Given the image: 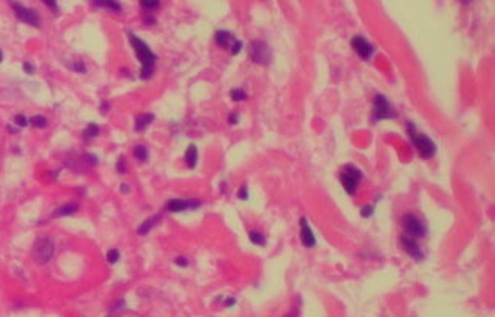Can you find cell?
Segmentation results:
<instances>
[{
	"mask_svg": "<svg viewBox=\"0 0 495 317\" xmlns=\"http://www.w3.org/2000/svg\"><path fill=\"white\" fill-rule=\"evenodd\" d=\"M129 190H131L129 186H127V184H121V192H123V193H127V192H129Z\"/></svg>",
	"mask_w": 495,
	"mask_h": 317,
	"instance_id": "obj_37",
	"label": "cell"
},
{
	"mask_svg": "<svg viewBox=\"0 0 495 317\" xmlns=\"http://www.w3.org/2000/svg\"><path fill=\"white\" fill-rule=\"evenodd\" d=\"M109 110H110V102L109 101H104L101 104V112H102V113H109Z\"/></svg>",
	"mask_w": 495,
	"mask_h": 317,
	"instance_id": "obj_33",
	"label": "cell"
},
{
	"mask_svg": "<svg viewBox=\"0 0 495 317\" xmlns=\"http://www.w3.org/2000/svg\"><path fill=\"white\" fill-rule=\"evenodd\" d=\"M230 124H236L238 123V113H231V116L228 118Z\"/></svg>",
	"mask_w": 495,
	"mask_h": 317,
	"instance_id": "obj_36",
	"label": "cell"
},
{
	"mask_svg": "<svg viewBox=\"0 0 495 317\" xmlns=\"http://www.w3.org/2000/svg\"><path fill=\"white\" fill-rule=\"evenodd\" d=\"M153 119H154V115H153V113H141V115H139L137 119H136V131H137V132L143 131V129L146 128V126L153 121Z\"/></svg>",
	"mask_w": 495,
	"mask_h": 317,
	"instance_id": "obj_15",
	"label": "cell"
},
{
	"mask_svg": "<svg viewBox=\"0 0 495 317\" xmlns=\"http://www.w3.org/2000/svg\"><path fill=\"white\" fill-rule=\"evenodd\" d=\"M231 99H233V101H236V102H239V101H245V99H247L245 91H244L242 88H235V90L231 91Z\"/></svg>",
	"mask_w": 495,
	"mask_h": 317,
	"instance_id": "obj_23",
	"label": "cell"
},
{
	"mask_svg": "<svg viewBox=\"0 0 495 317\" xmlns=\"http://www.w3.org/2000/svg\"><path fill=\"white\" fill-rule=\"evenodd\" d=\"M118 259H119V251L118 250H109L107 251V261L110 264H115Z\"/></svg>",
	"mask_w": 495,
	"mask_h": 317,
	"instance_id": "obj_25",
	"label": "cell"
},
{
	"mask_svg": "<svg viewBox=\"0 0 495 317\" xmlns=\"http://www.w3.org/2000/svg\"><path fill=\"white\" fill-rule=\"evenodd\" d=\"M85 157H87V160L90 162V165H96L98 164V159L95 156H91V154H87Z\"/></svg>",
	"mask_w": 495,
	"mask_h": 317,
	"instance_id": "obj_35",
	"label": "cell"
},
{
	"mask_svg": "<svg viewBox=\"0 0 495 317\" xmlns=\"http://www.w3.org/2000/svg\"><path fill=\"white\" fill-rule=\"evenodd\" d=\"M42 3H44L46 6H49L52 11H57L59 10V6H57V0H42Z\"/></svg>",
	"mask_w": 495,
	"mask_h": 317,
	"instance_id": "obj_29",
	"label": "cell"
},
{
	"mask_svg": "<svg viewBox=\"0 0 495 317\" xmlns=\"http://www.w3.org/2000/svg\"><path fill=\"white\" fill-rule=\"evenodd\" d=\"M2 60H3V54H2V51H0V61Z\"/></svg>",
	"mask_w": 495,
	"mask_h": 317,
	"instance_id": "obj_40",
	"label": "cell"
},
{
	"mask_svg": "<svg viewBox=\"0 0 495 317\" xmlns=\"http://www.w3.org/2000/svg\"><path fill=\"white\" fill-rule=\"evenodd\" d=\"M14 121H16V126H19V128H25L28 124V119L24 115H16L14 116Z\"/></svg>",
	"mask_w": 495,
	"mask_h": 317,
	"instance_id": "obj_26",
	"label": "cell"
},
{
	"mask_svg": "<svg viewBox=\"0 0 495 317\" xmlns=\"http://www.w3.org/2000/svg\"><path fill=\"white\" fill-rule=\"evenodd\" d=\"M159 218H160V215H156V217L148 218V220H145L143 223L140 224V228H139V231H137V232H139L140 236H145V234H148V232L151 231V228L154 226V224L158 223Z\"/></svg>",
	"mask_w": 495,
	"mask_h": 317,
	"instance_id": "obj_17",
	"label": "cell"
},
{
	"mask_svg": "<svg viewBox=\"0 0 495 317\" xmlns=\"http://www.w3.org/2000/svg\"><path fill=\"white\" fill-rule=\"evenodd\" d=\"M238 198L239 200H247V198H249V192H247V187L244 186V187H240L239 188V192H238Z\"/></svg>",
	"mask_w": 495,
	"mask_h": 317,
	"instance_id": "obj_28",
	"label": "cell"
},
{
	"mask_svg": "<svg viewBox=\"0 0 495 317\" xmlns=\"http://www.w3.org/2000/svg\"><path fill=\"white\" fill-rule=\"evenodd\" d=\"M175 262L178 264L179 267H186V265L189 264V262H187V259H184V258H176V259H175Z\"/></svg>",
	"mask_w": 495,
	"mask_h": 317,
	"instance_id": "obj_34",
	"label": "cell"
},
{
	"mask_svg": "<svg viewBox=\"0 0 495 317\" xmlns=\"http://www.w3.org/2000/svg\"><path fill=\"white\" fill-rule=\"evenodd\" d=\"M134 156H136V159L141 160V162H145L148 159V149H146V146L143 145H139L134 148Z\"/></svg>",
	"mask_w": 495,
	"mask_h": 317,
	"instance_id": "obj_20",
	"label": "cell"
},
{
	"mask_svg": "<svg viewBox=\"0 0 495 317\" xmlns=\"http://www.w3.org/2000/svg\"><path fill=\"white\" fill-rule=\"evenodd\" d=\"M402 224H404V229L407 231V234L414 239H420L426 236V226L412 214H407L402 218Z\"/></svg>",
	"mask_w": 495,
	"mask_h": 317,
	"instance_id": "obj_7",
	"label": "cell"
},
{
	"mask_svg": "<svg viewBox=\"0 0 495 317\" xmlns=\"http://www.w3.org/2000/svg\"><path fill=\"white\" fill-rule=\"evenodd\" d=\"M159 3H160V0H140V5L148 10L156 8V6H159Z\"/></svg>",
	"mask_w": 495,
	"mask_h": 317,
	"instance_id": "obj_24",
	"label": "cell"
},
{
	"mask_svg": "<svg viewBox=\"0 0 495 317\" xmlns=\"http://www.w3.org/2000/svg\"><path fill=\"white\" fill-rule=\"evenodd\" d=\"M200 204L201 203L197 200H170L167 204V210L176 214V212H182V210H187V209L198 207Z\"/></svg>",
	"mask_w": 495,
	"mask_h": 317,
	"instance_id": "obj_11",
	"label": "cell"
},
{
	"mask_svg": "<svg viewBox=\"0 0 495 317\" xmlns=\"http://www.w3.org/2000/svg\"><path fill=\"white\" fill-rule=\"evenodd\" d=\"M362 176H363L362 171H360L358 168L354 167V165H348V167L343 168L341 174H339V179H341V184H343L344 190L349 195L356 193V190H357V187L360 184V181H362Z\"/></svg>",
	"mask_w": 495,
	"mask_h": 317,
	"instance_id": "obj_4",
	"label": "cell"
},
{
	"mask_svg": "<svg viewBox=\"0 0 495 317\" xmlns=\"http://www.w3.org/2000/svg\"><path fill=\"white\" fill-rule=\"evenodd\" d=\"M73 69H74V71H77V73H87V68H85V65H83V63L82 61H76L74 63V65H73Z\"/></svg>",
	"mask_w": 495,
	"mask_h": 317,
	"instance_id": "obj_27",
	"label": "cell"
},
{
	"mask_svg": "<svg viewBox=\"0 0 495 317\" xmlns=\"http://www.w3.org/2000/svg\"><path fill=\"white\" fill-rule=\"evenodd\" d=\"M55 245L51 237H41L33 246V258L38 264H47L52 259Z\"/></svg>",
	"mask_w": 495,
	"mask_h": 317,
	"instance_id": "obj_3",
	"label": "cell"
},
{
	"mask_svg": "<svg viewBox=\"0 0 495 317\" xmlns=\"http://www.w3.org/2000/svg\"><path fill=\"white\" fill-rule=\"evenodd\" d=\"M351 44L354 47V51H356L363 60H368L373 55V46L368 43L363 37H354L351 39Z\"/></svg>",
	"mask_w": 495,
	"mask_h": 317,
	"instance_id": "obj_10",
	"label": "cell"
},
{
	"mask_svg": "<svg viewBox=\"0 0 495 317\" xmlns=\"http://www.w3.org/2000/svg\"><path fill=\"white\" fill-rule=\"evenodd\" d=\"M30 124L33 126V128L42 129V128H46V126H47V119L44 116H41V115H35L33 118H30Z\"/></svg>",
	"mask_w": 495,
	"mask_h": 317,
	"instance_id": "obj_21",
	"label": "cell"
},
{
	"mask_svg": "<svg viewBox=\"0 0 495 317\" xmlns=\"http://www.w3.org/2000/svg\"><path fill=\"white\" fill-rule=\"evenodd\" d=\"M409 133H410V138H412V143L415 145L416 148V151H418V154L421 157L424 159H429V157H433L434 154H436V143L431 140L429 137L426 135H423V133H418L416 132V129L414 128V124H410L409 123Z\"/></svg>",
	"mask_w": 495,
	"mask_h": 317,
	"instance_id": "obj_2",
	"label": "cell"
},
{
	"mask_svg": "<svg viewBox=\"0 0 495 317\" xmlns=\"http://www.w3.org/2000/svg\"><path fill=\"white\" fill-rule=\"evenodd\" d=\"M93 3L98 6H102V8H109L112 11L119 13L121 11V5H119L117 0H93Z\"/></svg>",
	"mask_w": 495,
	"mask_h": 317,
	"instance_id": "obj_18",
	"label": "cell"
},
{
	"mask_svg": "<svg viewBox=\"0 0 495 317\" xmlns=\"http://www.w3.org/2000/svg\"><path fill=\"white\" fill-rule=\"evenodd\" d=\"M99 135V126L98 124H88L87 129L83 131V138L85 140H91Z\"/></svg>",
	"mask_w": 495,
	"mask_h": 317,
	"instance_id": "obj_19",
	"label": "cell"
},
{
	"mask_svg": "<svg viewBox=\"0 0 495 317\" xmlns=\"http://www.w3.org/2000/svg\"><path fill=\"white\" fill-rule=\"evenodd\" d=\"M24 71H25L27 74H33V73H35V68L32 66V63H30V61H25V63H24Z\"/></svg>",
	"mask_w": 495,
	"mask_h": 317,
	"instance_id": "obj_31",
	"label": "cell"
},
{
	"mask_svg": "<svg viewBox=\"0 0 495 317\" xmlns=\"http://www.w3.org/2000/svg\"><path fill=\"white\" fill-rule=\"evenodd\" d=\"M77 209H79V204H77V203H68V204H63L61 207H59V209H55V210H54L52 217H55V218H57V217H66V215L74 214Z\"/></svg>",
	"mask_w": 495,
	"mask_h": 317,
	"instance_id": "obj_14",
	"label": "cell"
},
{
	"mask_svg": "<svg viewBox=\"0 0 495 317\" xmlns=\"http://www.w3.org/2000/svg\"><path fill=\"white\" fill-rule=\"evenodd\" d=\"M396 112L385 99V96L377 94L374 97V118L376 119H387V118H395Z\"/></svg>",
	"mask_w": 495,
	"mask_h": 317,
	"instance_id": "obj_8",
	"label": "cell"
},
{
	"mask_svg": "<svg viewBox=\"0 0 495 317\" xmlns=\"http://www.w3.org/2000/svg\"><path fill=\"white\" fill-rule=\"evenodd\" d=\"M250 57L257 65H269L272 58L271 49L264 43V41H253L250 44Z\"/></svg>",
	"mask_w": 495,
	"mask_h": 317,
	"instance_id": "obj_6",
	"label": "cell"
},
{
	"mask_svg": "<svg viewBox=\"0 0 495 317\" xmlns=\"http://www.w3.org/2000/svg\"><path fill=\"white\" fill-rule=\"evenodd\" d=\"M250 241L255 243V245H259V246H263V245H266V237H264V234H261V232H257V231H252L250 232Z\"/></svg>",
	"mask_w": 495,
	"mask_h": 317,
	"instance_id": "obj_22",
	"label": "cell"
},
{
	"mask_svg": "<svg viewBox=\"0 0 495 317\" xmlns=\"http://www.w3.org/2000/svg\"><path fill=\"white\" fill-rule=\"evenodd\" d=\"M226 305H228V306H233V305H235V298H228V300H226Z\"/></svg>",
	"mask_w": 495,
	"mask_h": 317,
	"instance_id": "obj_38",
	"label": "cell"
},
{
	"mask_svg": "<svg viewBox=\"0 0 495 317\" xmlns=\"http://www.w3.org/2000/svg\"><path fill=\"white\" fill-rule=\"evenodd\" d=\"M117 170H118L119 173H124V171H126V168H124V159H123V157L118 160V164H117Z\"/></svg>",
	"mask_w": 495,
	"mask_h": 317,
	"instance_id": "obj_32",
	"label": "cell"
},
{
	"mask_svg": "<svg viewBox=\"0 0 495 317\" xmlns=\"http://www.w3.org/2000/svg\"><path fill=\"white\" fill-rule=\"evenodd\" d=\"M127 38H129L131 44L134 47V51H136V55H137L139 61L141 63L140 77H141V79H145V80L150 79L151 74H153L154 65H156V55L153 54L151 49L148 47V44L145 43V41H141L134 33H127Z\"/></svg>",
	"mask_w": 495,
	"mask_h": 317,
	"instance_id": "obj_1",
	"label": "cell"
},
{
	"mask_svg": "<svg viewBox=\"0 0 495 317\" xmlns=\"http://www.w3.org/2000/svg\"><path fill=\"white\" fill-rule=\"evenodd\" d=\"M401 245H402V248H404V250L407 251V255H409V256H412L415 261H423V259H424L423 251H421L420 246H418V243L415 242V239H414V237H410V236H401Z\"/></svg>",
	"mask_w": 495,
	"mask_h": 317,
	"instance_id": "obj_9",
	"label": "cell"
},
{
	"mask_svg": "<svg viewBox=\"0 0 495 317\" xmlns=\"http://www.w3.org/2000/svg\"><path fill=\"white\" fill-rule=\"evenodd\" d=\"M235 41H236V38L233 37V35H231L230 32L218 30V32L216 33V43H217V46H220V47H223V49H226V47H230V49H231V46L235 44Z\"/></svg>",
	"mask_w": 495,
	"mask_h": 317,
	"instance_id": "obj_13",
	"label": "cell"
},
{
	"mask_svg": "<svg viewBox=\"0 0 495 317\" xmlns=\"http://www.w3.org/2000/svg\"><path fill=\"white\" fill-rule=\"evenodd\" d=\"M10 5H11V8L14 11V15H16V18L19 20H22V22L28 24V25H32V27H37V29H40L41 27V19L38 16V13L35 11V10H30V8H27V6H24L22 3H19L16 2V0H10Z\"/></svg>",
	"mask_w": 495,
	"mask_h": 317,
	"instance_id": "obj_5",
	"label": "cell"
},
{
	"mask_svg": "<svg viewBox=\"0 0 495 317\" xmlns=\"http://www.w3.org/2000/svg\"><path fill=\"white\" fill-rule=\"evenodd\" d=\"M197 160H198L197 146H195V145H190V146L187 148V151H186V164H187V167H189V168H195Z\"/></svg>",
	"mask_w": 495,
	"mask_h": 317,
	"instance_id": "obj_16",
	"label": "cell"
},
{
	"mask_svg": "<svg viewBox=\"0 0 495 317\" xmlns=\"http://www.w3.org/2000/svg\"><path fill=\"white\" fill-rule=\"evenodd\" d=\"M373 212H374V207H373V206H366V207L362 209V215H363V217H371Z\"/></svg>",
	"mask_w": 495,
	"mask_h": 317,
	"instance_id": "obj_30",
	"label": "cell"
},
{
	"mask_svg": "<svg viewBox=\"0 0 495 317\" xmlns=\"http://www.w3.org/2000/svg\"><path fill=\"white\" fill-rule=\"evenodd\" d=\"M461 2H464V3H470L472 0H461Z\"/></svg>",
	"mask_w": 495,
	"mask_h": 317,
	"instance_id": "obj_39",
	"label": "cell"
},
{
	"mask_svg": "<svg viewBox=\"0 0 495 317\" xmlns=\"http://www.w3.org/2000/svg\"><path fill=\"white\" fill-rule=\"evenodd\" d=\"M300 241H302L303 245L308 246V248H310V246H315L316 245V237L313 234V231H311V228H310V224H308L305 217L300 218Z\"/></svg>",
	"mask_w": 495,
	"mask_h": 317,
	"instance_id": "obj_12",
	"label": "cell"
}]
</instances>
